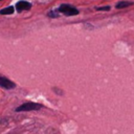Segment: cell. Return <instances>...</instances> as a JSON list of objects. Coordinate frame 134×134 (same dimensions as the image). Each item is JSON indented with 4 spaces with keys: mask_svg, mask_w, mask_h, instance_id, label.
<instances>
[{
    "mask_svg": "<svg viewBox=\"0 0 134 134\" xmlns=\"http://www.w3.org/2000/svg\"><path fill=\"white\" fill-rule=\"evenodd\" d=\"M42 108L41 104L38 103H32V102H27L22 104L21 106L16 108V112H22V111H32V110H39Z\"/></svg>",
    "mask_w": 134,
    "mask_h": 134,
    "instance_id": "1",
    "label": "cell"
},
{
    "mask_svg": "<svg viewBox=\"0 0 134 134\" xmlns=\"http://www.w3.org/2000/svg\"><path fill=\"white\" fill-rule=\"evenodd\" d=\"M59 10L67 16H74V15H77L79 12L77 9H75L74 7L68 5V4H62L60 7H59Z\"/></svg>",
    "mask_w": 134,
    "mask_h": 134,
    "instance_id": "2",
    "label": "cell"
},
{
    "mask_svg": "<svg viewBox=\"0 0 134 134\" xmlns=\"http://www.w3.org/2000/svg\"><path fill=\"white\" fill-rule=\"evenodd\" d=\"M0 87L4 88L6 90H10V89H14L16 87V84L14 82H12L10 80L0 75Z\"/></svg>",
    "mask_w": 134,
    "mask_h": 134,
    "instance_id": "3",
    "label": "cell"
},
{
    "mask_svg": "<svg viewBox=\"0 0 134 134\" xmlns=\"http://www.w3.org/2000/svg\"><path fill=\"white\" fill-rule=\"evenodd\" d=\"M30 7H31V4L26 2V1H19L16 5V8H17L18 12H21L23 9H29Z\"/></svg>",
    "mask_w": 134,
    "mask_h": 134,
    "instance_id": "4",
    "label": "cell"
},
{
    "mask_svg": "<svg viewBox=\"0 0 134 134\" xmlns=\"http://www.w3.org/2000/svg\"><path fill=\"white\" fill-rule=\"evenodd\" d=\"M13 13H14V7L13 6H8V7H5V8L0 10L1 15H9V14H13Z\"/></svg>",
    "mask_w": 134,
    "mask_h": 134,
    "instance_id": "5",
    "label": "cell"
},
{
    "mask_svg": "<svg viewBox=\"0 0 134 134\" xmlns=\"http://www.w3.org/2000/svg\"><path fill=\"white\" fill-rule=\"evenodd\" d=\"M132 3L131 2H127V1H122V2H119L116 4V8H122V7H126V6H129L131 5Z\"/></svg>",
    "mask_w": 134,
    "mask_h": 134,
    "instance_id": "6",
    "label": "cell"
},
{
    "mask_svg": "<svg viewBox=\"0 0 134 134\" xmlns=\"http://www.w3.org/2000/svg\"><path fill=\"white\" fill-rule=\"evenodd\" d=\"M97 9H98V10H109L110 7H109V6H104V7H98Z\"/></svg>",
    "mask_w": 134,
    "mask_h": 134,
    "instance_id": "7",
    "label": "cell"
},
{
    "mask_svg": "<svg viewBox=\"0 0 134 134\" xmlns=\"http://www.w3.org/2000/svg\"><path fill=\"white\" fill-rule=\"evenodd\" d=\"M0 1H1V0H0Z\"/></svg>",
    "mask_w": 134,
    "mask_h": 134,
    "instance_id": "8",
    "label": "cell"
}]
</instances>
